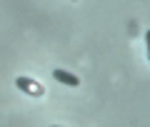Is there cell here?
I'll return each mask as SVG.
<instances>
[{
  "label": "cell",
  "instance_id": "cell-1",
  "mask_svg": "<svg viewBox=\"0 0 150 127\" xmlns=\"http://www.w3.org/2000/svg\"><path fill=\"white\" fill-rule=\"evenodd\" d=\"M15 87L23 90L25 95H30V97H43L45 95V87L38 82V80H33V77H18L15 80Z\"/></svg>",
  "mask_w": 150,
  "mask_h": 127
},
{
  "label": "cell",
  "instance_id": "cell-2",
  "mask_svg": "<svg viewBox=\"0 0 150 127\" xmlns=\"http://www.w3.org/2000/svg\"><path fill=\"white\" fill-rule=\"evenodd\" d=\"M53 77L58 80V82L68 85V87H78V85H80V80H78V75L68 72V70H60V67H55V70H53Z\"/></svg>",
  "mask_w": 150,
  "mask_h": 127
},
{
  "label": "cell",
  "instance_id": "cell-3",
  "mask_svg": "<svg viewBox=\"0 0 150 127\" xmlns=\"http://www.w3.org/2000/svg\"><path fill=\"white\" fill-rule=\"evenodd\" d=\"M53 127H58V125H53Z\"/></svg>",
  "mask_w": 150,
  "mask_h": 127
}]
</instances>
